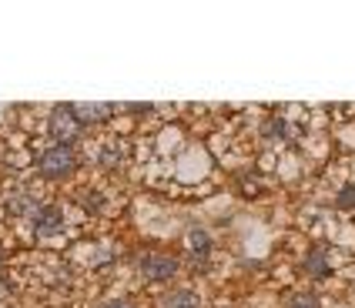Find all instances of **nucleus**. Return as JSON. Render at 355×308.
<instances>
[{
    "label": "nucleus",
    "instance_id": "obj_4",
    "mask_svg": "<svg viewBox=\"0 0 355 308\" xmlns=\"http://www.w3.org/2000/svg\"><path fill=\"white\" fill-rule=\"evenodd\" d=\"M31 221H34V234L37 238H54V234L64 231V214L54 205H40L37 212L31 214Z\"/></svg>",
    "mask_w": 355,
    "mask_h": 308
},
{
    "label": "nucleus",
    "instance_id": "obj_12",
    "mask_svg": "<svg viewBox=\"0 0 355 308\" xmlns=\"http://www.w3.org/2000/svg\"><path fill=\"white\" fill-rule=\"evenodd\" d=\"M285 308H318V298L315 295H292L285 302Z\"/></svg>",
    "mask_w": 355,
    "mask_h": 308
},
{
    "label": "nucleus",
    "instance_id": "obj_1",
    "mask_svg": "<svg viewBox=\"0 0 355 308\" xmlns=\"http://www.w3.org/2000/svg\"><path fill=\"white\" fill-rule=\"evenodd\" d=\"M47 135L54 137L58 144H64V148H71L74 141H80L84 124H80V117L74 114L71 104H58V108H54V114L47 117Z\"/></svg>",
    "mask_w": 355,
    "mask_h": 308
},
{
    "label": "nucleus",
    "instance_id": "obj_7",
    "mask_svg": "<svg viewBox=\"0 0 355 308\" xmlns=\"http://www.w3.org/2000/svg\"><path fill=\"white\" fill-rule=\"evenodd\" d=\"M37 208L40 205H34V198L27 191H17V194L7 198V214H10V218H31Z\"/></svg>",
    "mask_w": 355,
    "mask_h": 308
},
{
    "label": "nucleus",
    "instance_id": "obj_9",
    "mask_svg": "<svg viewBox=\"0 0 355 308\" xmlns=\"http://www.w3.org/2000/svg\"><path fill=\"white\" fill-rule=\"evenodd\" d=\"M161 305L164 308H198V295L195 291L178 289V291H168V295L161 298Z\"/></svg>",
    "mask_w": 355,
    "mask_h": 308
},
{
    "label": "nucleus",
    "instance_id": "obj_10",
    "mask_svg": "<svg viewBox=\"0 0 355 308\" xmlns=\"http://www.w3.org/2000/svg\"><path fill=\"white\" fill-rule=\"evenodd\" d=\"M265 137H278V141H288V137H292V124H288L285 117H272V121L265 124Z\"/></svg>",
    "mask_w": 355,
    "mask_h": 308
},
{
    "label": "nucleus",
    "instance_id": "obj_5",
    "mask_svg": "<svg viewBox=\"0 0 355 308\" xmlns=\"http://www.w3.org/2000/svg\"><path fill=\"white\" fill-rule=\"evenodd\" d=\"M329 255H325V248H312L309 255H305V275L309 278H315V282H322V278H329Z\"/></svg>",
    "mask_w": 355,
    "mask_h": 308
},
{
    "label": "nucleus",
    "instance_id": "obj_3",
    "mask_svg": "<svg viewBox=\"0 0 355 308\" xmlns=\"http://www.w3.org/2000/svg\"><path fill=\"white\" fill-rule=\"evenodd\" d=\"M138 271L148 282H168V278L178 275V258L175 255H164V251H148V255H141Z\"/></svg>",
    "mask_w": 355,
    "mask_h": 308
},
{
    "label": "nucleus",
    "instance_id": "obj_11",
    "mask_svg": "<svg viewBox=\"0 0 355 308\" xmlns=\"http://www.w3.org/2000/svg\"><path fill=\"white\" fill-rule=\"evenodd\" d=\"M336 208H342V212H355V185H345V188L336 194Z\"/></svg>",
    "mask_w": 355,
    "mask_h": 308
},
{
    "label": "nucleus",
    "instance_id": "obj_6",
    "mask_svg": "<svg viewBox=\"0 0 355 308\" xmlns=\"http://www.w3.org/2000/svg\"><path fill=\"white\" fill-rule=\"evenodd\" d=\"M188 251L195 255V262H208V255H211V238H208V231L205 228H191L188 231Z\"/></svg>",
    "mask_w": 355,
    "mask_h": 308
},
{
    "label": "nucleus",
    "instance_id": "obj_14",
    "mask_svg": "<svg viewBox=\"0 0 355 308\" xmlns=\"http://www.w3.org/2000/svg\"><path fill=\"white\" fill-rule=\"evenodd\" d=\"M0 268H3V258H0Z\"/></svg>",
    "mask_w": 355,
    "mask_h": 308
},
{
    "label": "nucleus",
    "instance_id": "obj_8",
    "mask_svg": "<svg viewBox=\"0 0 355 308\" xmlns=\"http://www.w3.org/2000/svg\"><path fill=\"white\" fill-rule=\"evenodd\" d=\"M71 108L80 117V124H98V121H107V114H111V104H71Z\"/></svg>",
    "mask_w": 355,
    "mask_h": 308
},
{
    "label": "nucleus",
    "instance_id": "obj_2",
    "mask_svg": "<svg viewBox=\"0 0 355 308\" xmlns=\"http://www.w3.org/2000/svg\"><path fill=\"white\" fill-rule=\"evenodd\" d=\"M78 168V157H74V151L71 148H64V144H51L47 151L37 154V171L44 174V178H67V174Z\"/></svg>",
    "mask_w": 355,
    "mask_h": 308
},
{
    "label": "nucleus",
    "instance_id": "obj_13",
    "mask_svg": "<svg viewBox=\"0 0 355 308\" xmlns=\"http://www.w3.org/2000/svg\"><path fill=\"white\" fill-rule=\"evenodd\" d=\"M104 308H135V305H131V302H107Z\"/></svg>",
    "mask_w": 355,
    "mask_h": 308
}]
</instances>
